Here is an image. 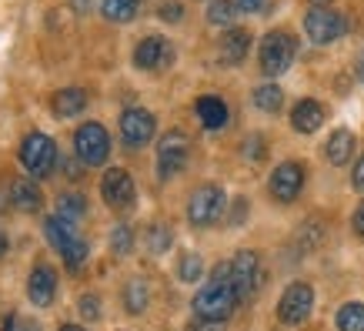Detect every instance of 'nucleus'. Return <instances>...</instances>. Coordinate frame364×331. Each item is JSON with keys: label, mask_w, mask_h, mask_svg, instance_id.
Wrapping results in <instances>:
<instances>
[{"label": "nucleus", "mask_w": 364, "mask_h": 331, "mask_svg": "<svg viewBox=\"0 0 364 331\" xmlns=\"http://www.w3.org/2000/svg\"><path fill=\"white\" fill-rule=\"evenodd\" d=\"M244 157H251V161H261V157H264V137H261V134H251V137H247Z\"/></svg>", "instance_id": "nucleus-34"}, {"label": "nucleus", "mask_w": 364, "mask_h": 331, "mask_svg": "<svg viewBox=\"0 0 364 331\" xmlns=\"http://www.w3.org/2000/svg\"><path fill=\"white\" fill-rule=\"evenodd\" d=\"M247 51H251V31H244V27H228L221 37V47H218L221 64H228V67L244 64Z\"/></svg>", "instance_id": "nucleus-15"}, {"label": "nucleus", "mask_w": 364, "mask_h": 331, "mask_svg": "<svg viewBox=\"0 0 364 331\" xmlns=\"http://www.w3.org/2000/svg\"><path fill=\"white\" fill-rule=\"evenodd\" d=\"M111 248H114V254H117V258H124V254L134 248V234H131V228H127V224H117V228L111 231Z\"/></svg>", "instance_id": "nucleus-31"}, {"label": "nucleus", "mask_w": 364, "mask_h": 331, "mask_svg": "<svg viewBox=\"0 0 364 331\" xmlns=\"http://www.w3.org/2000/svg\"><path fill=\"white\" fill-rule=\"evenodd\" d=\"M17 331H41V325H33V321H31V325H21Z\"/></svg>", "instance_id": "nucleus-40"}, {"label": "nucleus", "mask_w": 364, "mask_h": 331, "mask_svg": "<svg viewBox=\"0 0 364 331\" xmlns=\"http://www.w3.org/2000/svg\"><path fill=\"white\" fill-rule=\"evenodd\" d=\"M351 184L358 191H364V157H358V164H354V171H351Z\"/></svg>", "instance_id": "nucleus-37"}, {"label": "nucleus", "mask_w": 364, "mask_h": 331, "mask_svg": "<svg viewBox=\"0 0 364 331\" xmlns=\"http://www.w3.org/2000/svg\"><path fill=\"white\" fill-rule=\"evenodd\" d=\"M50 107H54L57 117H77L87 107V94H84V88H64L54 94Z\"/></svg>", "instance_id": "nucleus-20"}, {"label": "nucleus", "mask_w": 364, "mask_h": 331, "mask_svg": "<svg viewBox=\"0 0 364 331\" xmlns=\"http://www.w3.org/2000/svg\"><path fill=\"white\" fill-rule=\"evenodd\" d=\"M44 231H47V241L54 244L57 251H64L67 244L77 238V221L64 218V214H54V218L44 221Z\"/></svg>", "instance_id": "nucleus-21"}, {"label": "nucleus", "mask_w": 364, "mask_h": 331, "mask_svg": "<svg viewBox=\"0 0 364 331\" xmlns=\"http://www.w3.org/2000/svg\"><path fill=\"white\" fill-rule=\"evenodd\" d=\"M60 254H64V265L70 268V271H80L84 261H87V241H84V238H74Z\"/></svg>", "instance_id": "nucleus-27"}, {"label": "nucleus", "mask_w": 364, "mask_h": 331, "mask_svg": "<svg viewBox=\"0 0 364 331\" xmlns=\"http://www.w3.org/2000/svg\"><path fill=\"white\" fill-rule=\"evenodd\" d=\"M154 131H157V121L151 110L144 107H131L121 114V137L127 147H147V144L154 141Z\"/></svg>", "instance_id": "nucleus-10"}, {"label": "nucleus", "mask_w": 364, "mask_h": 331, "mask_svg": "<svg viewBox=\"0 0 364 331\" xmlns=\"http://www.w3.org/2000/svg\"><path fill=\"white\" fill-rule=\"evenodd\" d=\"M191 157V137L184 131H167L161 141H157V177L167 181V177L181 174L188 167Z\"/></svg>", "instance_id": "nucleus-6"}, {"label": "nucleus", "mask_w": 364, "mask_h": 331, "mask_svg": "<svg viewBox=\"0 0 364 331\" xmlns=\"http://www.w3.org/2000/svg\"><path fill=\"white\" fill-rule=\"evenodd\" d=\"M100 194H104V204L114 211H127L134 204V181L124 167H107L104 177H100Z\"/></svg>", "instance_id": "nucleus-12"}, {"label": "nucleus", "mask_w": 364, "mask_h": 331, "mask_svg": "<svg viewBox=\"0 0 364 331\" xmlns=\"http://www.w3.org/2000/svg\"><path fill=\"white\" fill-rule=\"evenodd\" d=\"M314 311V288L308 281H291V285L281 291V301H277V318L287 328H298L311 318Z\"/></svg>", "instance_id": "nucleus-3"}, {"label": "nucleus", "mask_w": 364, "mask_h": 331, "mask_svg": "<svg viewBox=\"0 0 364 331\" xmlns=\"http://www.w3.org/2000/svg\"><path fill=\"white\" fill-rule=\"evenodd\" d=\"M77 311L84 315V321H97L100 318V298L97 295H84L77 301Z\"/></svg>", "instance_id": "nucleus-32"}, {"label": "nucleus", "mask_w": 364, "mask_h": 331, "mask_svg": "<svg viewBox=\"0 0 364 331\" xmlns=\"http://www.w3.org/2000/svg\"><path fill=\"white\" fill-rule=\"evenodd\" d=\"M147 301H151V288L144 278H131L127 285H124V308L131 311V315H141L147 308Z\"/></svg>", "instance_id": "nucleus-22"}, {"label": "nucleus", "mask_w": 364, "mask_h": 331, "mask_svg": "<svg viewBox=\"0 0 364 331\" xmlns=\"http://www.w3.org/2000/svg\"><path fill=\"white\" fill-rule=\"evenodd\" d=\"M241 305L237 288L231 281V261L218 265L210 271V281L194 295V318L204 321H228L234 315V308Z\"/></svg>", "instance_id": "nucleus-1"}, {"label": "nucleus", "mask_w": 364, "mask_h": 331, "mask_svg": "<svg viewBox=\"0 0 364 331\" xmlns=\"http://www.w3.org/2000/svg\"><path fill=\"white\" fill-rule=\"evenodd\" d=\"M27 295L37 308H47L57 295V271L50 265H37L31 271V281H27Z\"/></svg>", "instance_id": "nucleus-14"}, {"label": "nucleus", "mask_w": 364, "mask_h": 331, "mask_svg": "<svg viewBox=\"0 0 364 331\" xmlns=\"http://www.w3.org/2000/svg\"><path fill=\"white\" fill-rule=\"evenodd\" d=\"M304 33H308L311 44H334L338 37L344 33V17L334 7H311L304 14Z\"/></svg>", "instance_id": "nucleus-9"}, {"label": "nucleus", "mask_w": 364, "mask_h": 331, "mask_svg": "<svg viewBox=\"0 0 364 331\" xmlns=\"http://www.w3.org/2000/svg\"><path fill=\"white\" fill-rule=\"evenodd\" d=\"M171 241H174L171 228H164V224H151V228H147V248H151L154 254L167 251V248H171Z\"/></svg>", "instance_id": "nucleus-29"}, {"label": "nucleus", "mask_w": 364, "mask_h": 331, "mask_svg": "<svg viewBox=\"0 0 364 331\" xmlns=\"http://www.w3.org/2000/svg\"><path fill=\"white\" fill-rule=\"evenodd\" d=\"M60 331H84V328H80V325H64Z\"/></svg>", "instance_id": "nucleus-41"}, {"label": "nucleus", "mask_w": 364, "mask_h": 331, "mask_svg": "<svg viewBox=\"0 0 364 331\" xmlns=\"http://www.w3.org/2000/svg\"><path fill=\"white\" fill-rule=\"evenodd\" d=\"M324 124V104H318V100H298L294 104V110H291V127L298 134H314Z\"/></svg>", "instance_id": "nucleus-17"}, {"label": "nucleus", "mask_w": 364, "mask_h": 331, "mask_svg": "<svg viewBox=\"0 0 364 331\" xmlns=\"http://www.w3.org/2000/svg\"><path fill=\"white\" fill-rule=\"evenodd\" d=\"M194 110H198V121L204 124L208 131H221L224 124H228V117H231L228 104H224L221 98H214V94H204V98H198Z\"/></svg>", "instance_id": "nucleus-18"}, {"label": "nucleus", "mask_w": 364, "mask_h": 331, "mask_svg": "<svg viewBox=\"0 0 364 331\" xmlns=\"http://www.w3.org/2000/svg\"><path fill=\"white\" fill-rule=\"evenodd\" d=\"M7 251V238H4V234H0V254Z\"/></svg>", "instance_id": "nucleus-43"}, {"label": "nucleus", "mask_w": 364, "mask_h": 331, "mask_svg": "<svg viewBox=\"0 0 364 331\" xmlns=\"http://www.w3.org/2000/svg\"><path fill=\"white\" fill-rule=\"evenodd\" d=\"M4 331H17V315H11V318H7V325H4Z\"/></svg>", "instance_id": "nucleus-39"}, {"label": "nucleus", "mask_w": 364, "mask_h": 331, "mask_svg": "<svg viewBox=\"0 0 364 331\" xmlns=\"http://www.w3.org/2000/svg\"><path fill=\"white\" fill-rule=\"evenodd\" d=\"M351 154H354V134L348 131V127L331 131V137L324 141V157H328L334 167H344L351 161Z\"/></svg>", "instance_id": "nucleus-19"}, {"label": "nucleus", "mask_w": 364, "mask_h": 331, "mask_svg": "<svg viewBox=\"0 0 364 331\" xmlns=\"http://www.w3.org/2000/svg\"><path fill=\"white\" fill-rule=\"evenodd\" d=\"M84 211H87L84 194H64V198L57 201V214H64V218H70V221L84 218Z\"/></svg>", "instance_id": "nucleus-28"}, {"label": "nucleus", "mask_w": 364, "mask_h": 331, "mask_svg": "<svg viewBox=\"0 0 364 331\" xmlns=\"http://www.w3.org/2000/svg\"><path fill=\"white\" fill-rule=\"evenodd\" d=\"M294 54H298V41L287 31H271L261 41L257 61H261V70H264L267 78H281L287 67L294 64Z\"/></svg>", "instance_id": "nucleus-2"}, {"label": "nucleus", "mask_w": 364, "mask_h": 331, "mask_svg": "<svg viewBox=\"0 0 364 331\" xmlns=\"http://www.w3.org/2000/svg\"><path fill=\"white\" fill-rule=\"evenodd\" d=\"M338 331H364V305L361 301H348L338 308Z\"/></svg>", "instance_id": "nucleus-25"}, {"label": "nucleus", "mask_w": 364, "mask_h": 331, "mask_svg": "<svg viewBox=\"0 0 364 331\" xmlns=\"http://www.w3.org/2000/svg\"><path fill=\"white\" fill-rule=\"evenodd\" d=\"M191 331H224V321H204V318H198L194 325H191Z\"/></svg>", "instance_id": "nucleus-36"}, {"label": "nucleus", "mask_w": 364, "mask_h": 331, "mask_svg": "<svg viewBox=\"0 0 364 331\" xmlns=\"http://www.w3.org/2000/svg\"><path fill=\"white\" fill-rule=\"evenodd\" d=\"M354 231H358V238H364V204L354 211Z\"/></svg>", "instance_id": "nucleus-38"}, {"label": "nucleus", "mask_w": 364, "mask_h": 331, "mask_svg": "<svg viewBox=\"0 0 364 331\" xmlns=\"http://www.w3.org/2000/svg\"><path fill=\"white\" fill-rule=\"evenodd\" d=\"M224 208H228V194L218 184H200L188 201V221L194 228H210L221 221Z\"/></svg>", "instance_id": "nucleus-5"}, {"label": "nucleus", "mask_w": 364, "mask_h": 331, "mask_svg": "<svg viewBox=\"0 0 364 331\" xmlns=\"http://www.w3.org/2000/svg\"><path fill=\"white\" fill-rule=\"evenodd\" d=\"M174 61V47L167 44L164 37H144L141 44L134 47V67L141 70H161Z\"/></svg>", "instance_id": "nucleus-13"}, {"label": "nucleus", "mask_w": 364, "mask_h": 331, "mask_svg": "<svg viewBox=\"0 0 364 331\" xmlns=\"http://www.w3.org/2000/svg\"><path fill=\"white\" fill-rule=\"evenodd\" d=\"M311 4H314V7H328L331 0H311Z\"/></svg>", "instance_id": "nucleus-42"}, {"label": "nucleus", "mask_w": 364, "mask_h": 331, "mask_svg": "<svg viewBox=\"0 0 364 331\" xmlns=\"http://www.w3.org/2000/svg\"><path fill=\"white\" fill-rule=\"evenodd\" d=\"M267 188H271L274 201H281V204L298 201L301 188H304V164H301V161H284V164H277L274 171H271Z\"/></svg>", "instance_id": "nucleus-11"}, {"label": "nucleus", "mask_w": 364, "mask_h": 331, "mask_svg": "<svg viewBox=\"0 0 364 331\" xmlns=\"http://www.w3.org/2000/svg\"><path fill=\"white\" fill-rule=\"evenodd\" d=\"M231 281L237 288V298L247 301L254 298L261 285H264V268H261V258L257 251H237L231 258Z\"/></svg>", "instance_id": "nucleus-7"}, {"label": "nucleus", "mask_w": 364, "mask_h": 331, "mask_svg": "<svg viewBox=\"0 0 364 331\" xmlns=\"http://www.w3.org/2000/svg\"><path fill=\"white\" fill-rule=\"evenodd\" d=\"M21 164L27 167V174L31 177H47V174H54V164H57V144L47 137V134L41 131H33L23 137L21 144Z\"/></svg>", "instance_id": "nucleus-4"}, {"label": "nucleus", "mask_w": 364, "mask_h": 331, "mask_svg": "<svg viewBox=\"0 0 364 331\" xmlns=\"http://www.w3.org/2000/svg\"><path fill=\"white\" fill-rule=\"evenodd\" d=\"M234 17H237V7H234V0H210V7H208V23H214V27H231Z\"/></svg>", "instance_id": "nucleus-26"}, {"label": "nucleus", "mask_w": 364, "mask_h": 331, "mask_svg": "<svg viewBox=\"0 0 364 331\" xmlns=\"http://www.w3.org/2000/svg\"><path fill=\"white\" fill-rule=\"evenodd\" d=\"M157 17L167 21V23H177L181 17H184V7H181L177 0H164V4H161V11H157Z\"/></svg>", "instance_id": "nucleus-33"}, {"label": "nucleus", "mask_w": 364, "mask_h": 331, "mask_svg": "<svg viewBox=\"0 0 364 331\" xmlns=\"http://www.w3.org/2000/svg\"><path fill=\"white\" fill-rule=\"evenodd\" d=\"M234 7L244 14H257V11H264V0H234Z\"/></svg>", "instance_id": "nucleus-35"}, {"label": "nucleus", "mask_w": 364, "mask_h": 331, "mask_svg": "<svg viewBox=\"0 0 364 331\" xmlns=\"http://www.w3.org/2000/svg\"><path fill=\"white\" fill-rule=\"evenodd\" d=\"M14 208L21 211V214H37V211L44 208V191L33 184L31 177H17L11 184V194H7Z\"/></svg>", "instance_id": "nucleus-16"}, {"label": "nucleus", "mask_w": 364, "mask_h": 331, "mask_svg": "<svg viewBox=\"0 0 364 331\" xmlns=\"http://www.w3.org/2000/svg\"><path fill=\"white\" fill-rule=\"evenodd\" d=\"M74 147H77V157L87 167H100L111 154V137L97 121H87L80 124L77 134H74Z\"/></svg>", "instance_id": "nucleus-8"}, {"label": "nucleus", "mask_w": 364, "mask_h": 331, "mask_svg": "<svg viewBox=\"0 0 364 331\" xmlns=\"http://www.w3.org/2000/svg\"><path fill=\"white\" fill-rule=\"evenodd\" d=\"M254 107L264 110V114H277V110L284 107V90L277 88V84H261V88L254 90Z\"/></svg>", "instance_id": "nucleus-24"}, {"label": "nucleus", "mask_w": 364, "mask_h": 331, "mask_svg": "<svg viewBox=\"0 0 364 331\" xmlns=\"http://www.w3.org/2000/svg\"><path fill=\"white\" fill-rule=\"evenodd\" d=\"M137 7H141V0H104V4H100V14L114 23H127L137 17Z\"/></svg>", "instance_id": "nucleus-23"}, {"label": "nucleus", "mask_w": 364, "mask_h": 331, "mask_svg": "<svg viewBox=\"0 0 364 331\" xmlns=\"http://www.w3.org/2000/svg\"><path fill=\"white\" fill-rule=\"evenodd\" d=\"M358 78H361V80H364V61H361V67H358Z\"/></svg>", "instance_id": "nucleus-44"}, {"label": "nucleus", "mask_w": 364, "mask_h": 331, "mask_svg": "<svg viewBox=\"0 0 364 331\" xmlns=\"http://www.w3.org/2000/svg\"><path fill=\"white\" fill-rule=\"evenodd\" d=\"M204 275V261H200L198 254H184V258H181V265H177V278H181V281H198V278Z\"/></svg>", "instance_id": "nucleus-30"}]
</instances>
